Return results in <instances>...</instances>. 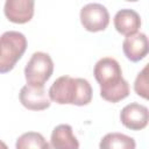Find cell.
I'll return each mask as SVG.
<instances>
[{"mask_svg": "<svg viewBox=\"0 0 149 149\" xmlns=\"http://www.w3.org/2000/svg\"><path fill=\"white\" fill-rule=\"evenodd\" d=\"M49 98L59 105L85 106L92 100V87L84 78L62 76L49 88Z\"/></svg>", "mask_w": 149, "mask_h": 149, "instance_id": "7a4b0ae2", "label": "cell"}, {"mask_svg": "<svg viewBox=\"0 0 149 149\" xmlns=\"http://www.w3.org/2000/svg\"><path fill=\"white\" fill-rule=\"evenodd\" d=\"M27 49L26 36L15 30L5 31L0 36V73L9 72Z\"/></svg>", "mask_w": 149, "mask_h": 149, "instance_id": "3957f363", "label": "cell"}, {"mask_svg": "<svg viewBox=\"0 0 149 149\" xmlns=\"http://www.w3.org/2000/svg\"><path fill=\"white\" fill-rule=\"evenodd\" d=\"M121 123L130 130H141L147 127L149 112L144 105L132 102L126 105L120 113Z\"/></svg>", "mask_w": 149, "mask_h": 149, "instance_id": "8992f818", "label": "cell"}, {"mask_svg": "<svg viewBox=\"0 0 149 149\" xmlns=\"http://www.w3.org/2000/svg\"><path fill=\"white\" fill-rule=\"evenodd\" d=\"M114 27L118 33L125 36L134 35L141 27V17L134 9H120L114 15Z\"/></svg>", "mask_w": 149, "mask_h": 149, "instance_id": "30bf717a", "label": "cell"}, {"mask_svg": "<svg viewBox=\"0 0 149 149\" xmlns=\"http://www.w3.org/2000/svg\"><path fill=\"white\" fill-rule=\"evenodd\" d=\"M54 72V62L49 54L37 51L34 52L26 64L24 77L28 85L44 86V83Z\"/></svg>", "mask_w": 149, "mask_h": 149, "instance_id": "277c9868", "label": "cell"}, {"mask_svg": "<svg viewBox=\"0 0 149 149\" xmlns=\"http://www.w3.org/2000/svg\"><path fill=\"white\" fill-rule=\"evenodd\" d=\"M20 102L30 111H43L50 107V98L48 97L44 86L24 85L19 94Z\"/></svg>", "mask_w": 149, "mask_h": 149, "instance_id": "52a82bcc", "label": "cell"}, {"mask_svg": "<svg viewBox=\"0 0 149 149\" xmlns=\"http://www.w3.org/2000/svg\"><path fill=\"white\" fill-rule=\"evenodd\" d=\"M44 136L36 132L22 134L15 143V149H44L47 146Z\"/></svg>", "mask_w": 149, "mask_h": 149, "instance_id": "4fadbf2b", "label": "cell"}, {"mask_svg": "<svg viewBox=\"0 0 149 149\" xmlns=\"http://www.w3.org/2000/svg\"><path fill=\"white\" fill-rule=\"evenodd\" d=\"M147 71H148V64L143 68L141 72H139L135 83H134V90L136 94L140 97L148 99V77H147Z\"/></svg>", "mask_w": 149, "mask_h": 149, "instance_id": "5bb4252c", "label": "cell"}, {"mask_svg": "<svg viewBox=\"0 0 149 149\" xmlns=\"http://www.w3.org/2000/svg\"><path fill=\"white\" fill-rule=\"evenodd\" d=\"M44 149H55V148H54L50 143H47V146H45V148H44Z\"/></svg>", "mask_w": 149, "mask_h": 149, "instance_id": "2e32d148", "label": "cell"}, {"mask_svg": "<svg viewBox=\"0 0 149 149\" xmlns=\"http://www.w3.org/2000/svg\"><path fill=\"white\" fill-rule=\"evenodd\" d=\"M33 0H7L3 6V13L6 17L13 23H27L34 16Z\"/></svg>", "mask_w": 149, "mask_h": 149, "instance_id": "ba28073f", "label": "cell"}, {"mask_svg": "<svg viewBox=\"0 0 149 149\" xmlns=\"http://www.w3.org/2000/svg\"><path fill=\"white\" fill-rule=\"evenodd\" d=\"M94 78L100 85V95L109 102H119L129 95V84L122 77L119 62L104 57L94 65Z\"/></svg>", "mask_w": 149, "mask_h": 149, "instance_id": "6da1fadb", "label": "cell"}, {"mask_svg": "<svg viewBox=\"0 0 149 149\" xmlns=\"http://www.w3.org/2000/svg\"><path fill=\"white\" fill-rule=\"evenodd\" d=\"M122 50L130 62H140L148 55V37L143 33H136L127 36L122 43Z\"/></svg>", "mask_w": 149, "mask_h": 149, "instance_id": "9c48e42d", "label": "cell"}, {"mask_svg": "<svg viewBox=\"0 0 149 149\" xmlns=\"http://www.w3.org/2000/svg\"><path fill=\"white\" fill-rule=\"evenodd\" d=\"M50 144L55 149H79V142L73 135L72 127L66 123L58 125L54 128Z\"/></svg>", "mask_w": 149, "mask_h": 149, "instance_id": "8fae6325", "label": "cell"}, {"mask_svg": "<svg viewBox=\"0 0 149 149\" xmlns=\"http://www.w3.org/2000/svg\"><path fill=\"white\" fill-rule=\"evenodd\" d=\"M0 149H8L7 144H6L3 141H1V140H0Z\"/></svg>", "mask_w": 149, "mask_h": 149, "instance_id": "9a60e30c", "label": "cell"}, {"mask_svg": "<svg viewBox=\"0 0 149 149\" xmlns=\"http://www.w3.org/2000/svg\"><path fill=\"white\" fill-rule=\"evenodd\" d=\"M135 140L122 133H108L99 143V149H135Z\"/></svg>", "mask_w": 149, "mask_h": 149, "instance_id": "7c38bea8", "label": "cell"}, {"mask_svg": "<svg viewBox=\"0 0 149 149\" xmlns=\"http://www.w3.org/2000/svg\"><path fill=\"white\" fill-rule=\"evenodd\" d=\"M80 22L87 31H102L109 23V13L101 3H87L80 9Z\"/></svg>", "mask_w": 149, "mask_h": 149, "instance_id": "5b68a950", "label": "cell"}]
</instances>
